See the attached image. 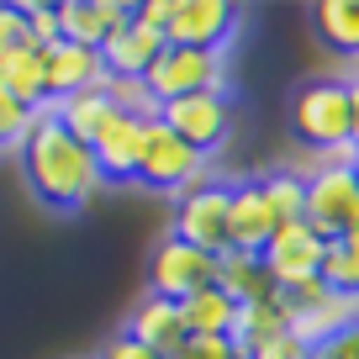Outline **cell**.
Returning <instances> with one entry per match:
<instances>
[{"mask_svg": "<svg viewBox=\"0 0 359 359\" xmlns=\"http://www.w3.org/2000/svg\"><path fill=\"white\" fill-rule=\"evenodd\" d=\"M16 158H22L27 191L43 206H53V212H85L106 185L101 164H95V148H85L74 133H64L53 111L32 116V133L22 137Z\"/></svg>", "mask_w": 359, "mask_h": 359, "instance_id": "cell-1", "label": "cell"}, {"mask_svg": "<svg viewBox=\"0 0 359 359\" xmlns=\"http://www.w3.org/2000/svg\"><path fill=\"white\" fill-rule=\"evenodd\" d=\"M291 133L312 154L348 148V133H354V122H348V79H338V74L302 79L296 95H291Z\"/></svg>", "mask_w": 359, "mask_h": 359, "instance_id": "cell-2", "label": "cell"}, {"mask_svg": "<svg viewBox=\"0 0 359 359\" xmlns=\"http://www.w3.org/2000/svg\"><path fill=\"white\" fill-rule=\"evenodd\" d=\"M143 85H148V95H154L158 106L185 101V95H206V90H227V53L164 43V53L148 64Z\"/></svg>", "mask_w": 359, "mask_h": 359, "instance_id": "cell-3", "label": "cell"}, {"mask_svg": "<svg viewBox=\"0 0 359 359\" xmlns=\"http://www.w3.org/2000/svg\"><path fill=\"white\" fill-rule=\"evenodd\" d=\"M302 222L312 227L323 243L359 233V180L348 164H317L306 175V212Z\"/></svg>", "mask_w": 359, "mask_h": 359, "instance_id": "cell-4", "label": "cell"}, {"mask_svg": "<svg viewBox=\"0 0 359 359\" xmlns=\"http://www.w3.org/2000/svg\"><path fill=\"white\" fill-rule=\"evenodd\" d=\"M280 302H285V333L302 338L306 348L327 344L333 333H344V327H354V323H359V302H354V296L327 291L323 280L296 285V291H285Z\"/></svg>", "mask_w": 359, "mask_h": 359, "instance_id": "cell-5", "label": "cell"}, {"mask_svg": "<svg viewBox=\"0 0 359 359\" xmlns=\"http://www.w3.org/2000/svg\"><path fill=\"white\" fill-rule=\"evenodd\" d=\"M206 180V154H196L191 143H180L175 133H169L164 122H148L143 133V164H137V185H148V191H196Z\"/></svg>", "mask_w": 359, "mask_h": 359, "instance_id": "cell-6", "label": "cell"}, {"mask_svg": "<svg viewBox=\"0 0 359 359\" xmlns=\"http://www.w3.org/2000/svg\"><path fill=\"white\" fill-rule=\"evenodd\" d=\"M158 122L180 137V143H191L196 154L212 158L217 148L233 137V101H227V90H206V95H185V101H169L158 106Z\"/></svg>", "mask_w": 359, "mask_h": 359, "instance_id": "cell-7", "label": "cell"}, {"mask_svg": "<svg viewBox=\"0 0 359 359\" xmlns=\"http://www.w3.org/2000/svg\"><path fill=\"white\" fill-rule=\"evenodd\" d=\"M227 212H233V185H217V180H201L196 191L180 196L175 206V238L180 243L201 248V254H227Z\"/></svg>", "mask_w": 359, "mask_h": 359, "instance_id": "cell-8", "label": "cell"}, {"mask_svg": "<svg viewBox=\"0 0 359 359\" xmlns=\"http://www.w3.org/2000/svg\"><path fill=\"white\" fill-rule=\"evenodd\" d=\"M217 285V254H201V248L180 243L175 233L154 248L148 259V291L164 296V302H185V296Z\"/></svg>", "mask_w": 359, "mask_h": 359, "instance_id": "cell-9", "label": "cell"}, {"mask_svg": "<svg viewBox=\"0 0 359 359\" xmlns=\"http://www.w3.org/2000/svg\"><path fill=\"white\" fill-rule=\"evenodd\" d=\"M238 32V6L227 0H169L164 43L175 48H206V53H227Z\"/></svg>", "mask_w": 359, "mask_h": 359, "instance_id": "cell-10", "label": "cell"}, {"mask_svg": "<svg viewBox=\"0 0 359 359\" xmlns=\"http://www.w3.org/2000/svg\"><path fill=\"white\" fill-rule=\"evenodd\" d=\"M323 238L312 233L306 222H285V227H275V238L264 243V269H269V280H275V291H296V285H306V280H317L323 275Z\"/></svg>", "mask_w": 359, "mask_h": 359, "instance_id": "cell-11", "label": "cell"}, {"mask_svg": "<svg viewBox=\"0 0 359 359\" xmlns=\"http://www.w3.org/2000/svg\"><path fill=\"white\" fill-rule=\"evenodd\" d=\"M158 53H164V32L148 27V22H137V16H127V22L101 43V64H106L111 79H143Z\"/></svg>", "mask_w": 359, "mask_h": 359, "instance_id": "cell-12", "label": "cell"}, {"mask_svg": "<svg viewBox=\"0 0 359 359\" xmlns=\"http://www.w3.org/2000/svg\"><path fill=\"white\" fill-rule=\"evenodd\" d=\"M43 64H48V95L53 101H69L79 90H95L111 79L101 64V48H79V43H64V37L43 53Z\"/></svg>", "mask_w": 359, "mask_h": 359, "instance_id": "cell-13", "label": "cell"}, {"mask_svg": "<svg viewBox=\"0 0 359 359\" xmlns=\"http://www.w3.org/2000/svg\"><path fill=\"white\" fill-rule=\"evenodd\" d=\"M275 212L264 201V185L259 180H238L233 185V212H227V243L238 254H264V243L275 238Z\"/></svg>", "mask_w": 359, "mask_h": 359, "instance_id": "cell-14", "label": "cell"}, {"mask_svg": "<svg viewBox=\"0 0 359 359\" xmlns=\"http://www.w3.org/2000/svg\"><path fill=\"white\" fill-rule=\"evenodd\" d=\"M127 16H133V6H122V0H58V37L79 48H101Z\"/></svg>", "mask_w": 359, "mask_h": 359, "instance_id": "cell-15", "label": "cell"}, {"mask_svg": "<svg viewBox=\"0 0 359 359\" xmlns=\"http://www.w3.org/2000/svg\"><path fill=\"white\" fill-rule=\"evenodd\" d=\"M143 133H148L143 116H116V122L101 133V143H95V164H101V180H106V185H127V180L137 185Z\"/></svg>", "mask_w": 359, "mask_h": 359, "instance_id": "cell-16", "label": "cell"}, {"mask_svg": "<svg viewBox=\"0 0 359 359\" xmlns=\"http://www.w3.org/2000/svg\"><path fill=\"white\" fill-rule=\"evenodd\" d=\"M127 338H137V344L158 348L164 359H175L180 348H185V323H180V302H164V296L148 291L143 302L133 306V317H127Z\"/></svg>", "mask_w": 359, "mask_h": 359, "instance_id": "cell-17", "label": "cell"}, {"mask_svg": "<svg viewBox=\"0 0 359 359\" xmlns=\"http://www.w3.org/2000/svg\"><path fill=\"white\" fill-rule=\"evenodd\" d=\"M48 111H53V116H58V127H64V133H74L85 148H95V143H101V133L116 122V116H122L106 85L79 90V95H69V101H53Z\"/></svg>", "mask_w": 359, "mask_h": 359, "instance_id": "cell-18", "label": "cell"}, {"mask_svg": "<svg viewBox=\"0 0 359 359\" xmlns=\"http://www.w3.org/2000/svg\"><path fill=\"white\" fill-rule=\"evenodd\" d=\"M0 90L11 95L16 106L27 111H48L53 95H48V64H43V48H16V53L0 58Z\"/></svg>", "mask_w": 359, "mask_h": 359, "instance_id": "cell-19", "label": "cell"}, {"mask_svg": "<svg viewBox=\"0 0 359 359\" xmlns=\"http://www.w3.org/2000/svg\"><path fill=\"white\" fill-rule=\"evenodd\" d=\"M217 285H222L227 296H233L238 306H254V302H275V280H269V269L259 254H238V248H227V254H217Z\"/></svg>", "mask_w": 359, "mask_h": 359, "instance_id": "cell-20", "label": "cell"}, {"mask_svg": "<svg viewBox=\"0 0 359 359\" xmlns=\"http://www.w3.org/2000/svg\"><path fill=\"white\" fill-rule=\"evenodd\" d=\"M180 323H185V338H233L238 302L222 291V285H206V291H196V296L180 302Z\"/></svg>", "mask_w": 359, "mask_h": 359, "instance_id": "cell-21", "label": "cell"}, {"mask_svg": "<svg viewBox=\"0 0 359 359\" xmlns=\"http://www.w3.org/2000/svg\"><path fill=\"white\" fill-rule=\"evenodd\" d=\"M312 27L323 37V48L359 64V0H323V6H312Z\"/></svg>", "mask_w": 359, "mask_h": 359, "instance_id": "cell-22", "label": "cell"}, {"mask_svg": "<svg viewBox=\"0 0 359 359\" xmlns=\"http://www.w3.org/2000/svg\"><path fill=\"white\" fill-rule=\"evenodd\" d=\"M285 333V302L275 296V302H254V306H238V323H233V344L243 348L248 359L259 354V348H269L275 338Z\"/></svg>", "mask_w": 359, "mask_h": 359, "instance_id": "cell-23", "label": "cell"}, {"mask_svg": "<svg viewBox=\"0 0 359 359\" xmlns=\"http://www.w3.org/2000/svg\"><path fill=\"white\" fill-rule=\"evenodd\" d=\"M317 280H323L327 291L354 296V302H359V233L333 238V243L323 248V275H317Z\"/></svg>", "mask_w": 359, "mask_h": 359, "instance_id": "cell-24", "label": "cell"}, {"mask_svg": "<svg viewBox=\"0 0 359 359\" xmlns=\"http://www.w3.org/2000/svg\"><path fill=\"white\" fill-rule=\"evenodd\" d=\"M264 185V201H269V212H275V222H302V212H306V175H291V169H275V175H264L259 180Z\"/></svg>", "mask_w": 359, "mask_h": 359, "instance_id": "cell-25", "label": "cell"}, {"mask_svg": "<svg viewBox=\"0 0 359 359\" xmlns=\"http://www.w3.org/2000/svg\"><path fill=\"white\" fill-rule=\"evenodd\" d=\"M106 90H111V101L122 116H143V122H154L158 116V101L148 95L143 79H106Z\"/></svg>", "mask_w": 359, "mask_h": 359, "instance_id": "cell-26", "label": "cell"}, {"mask_svg": "<svg viewBox=\"0 0 359 359\" xmlns=\"http://www.w3.org/2000/svg\"><path fill=\"white\" fill-rule=\"evenodd\" d=\"M32 133V111L27 106H16L6 90H0V154L6 148H22V137Z\"/></svg>", "mask_w": 359, "mask_h": 359, "instance_id": "cell-27", "label": "cell"}, {"mask_svg": "<svg viewBox=\"0 0 359 359\" xmlns=\"http://www.w3.org/2000/svg\"><path fill=\"white\" fill-rule=\"evenodd\" d=\"M22 16H27V37H32V48L48 53V48L58 43V6H37V0H27Z\"/></svg>", "mask_w": 359, "mask_h": 359, "instance_id": "cell-28", "label": "cell"}, {"mask_svg": "<svg viewBox=\"0 0 359 359\" xmlns=\"http://www.w3.org/2000/svg\"><path fill=\"white\" fill-rule=\"evenodd\" d=\"M16 48H32V37H27V16H22V6H0V58L16 53Z\"/></svg>", "mask_w": 359, "mask_h": 359, "instance_id": "cell-29", "label": "cell"}, {"mask_svg": "<svg viewBox=\"0 0 359 359\" xmlns=\"http://www.w3.org/2000/svg\"><path fill=\"white\" fill-rule=\"evenodd\" d=\"M175 359H248V354L233 338H185V348H180Z\"/></svg>", "mask_w": 359, "mask_h": 359, "instance_id": "cell-30", "label": "cell"}, {"mask_svg": "<svg viewBox=\"0 0 359 359\" xmlns=\"http://www.w3.org/2000/svg\"><path fill=\"white\" fill-rule=\"evenodd\" d=\"M312 359H359V323L344 327V333H333L327 344H317Z\"/></svg>", "mask_w": 359, "mask_h": 359, "instance_id": "cell-31", "label": "cell"}, {"mask_svg": "<svg viewBox=\"0 0 359 359\" xmlns=\"http://www.w3.org/2000/svg\"><path fill=\"white\" fill-rule=\"evenodd\" d=\"M101 359H164V354L148 348V344H137V338H127V333H116L111 344L101 348Z\"/></svg>", "mask_w": 359, "mask_h": 359, "instance_id": "cell-32", "label": "cell"}, {"mask_svg": "<svg viewBox=\"0 0 359 359\" xmlns=\"http://www.w3.org/2000/svg\"><path fill=\"white\" fill-rule=\"evenodd\" d=\"M254 359H312V348H306L302 344V338H291V333H280V338H275V344H269V348H259V354Z\"/></svg>", "mask_w": 359, "mask_h": 359, "instance_id": "cell-33", "label": "cell"}, {"mask_svg": "<svg viewBox=\"0 0 359 359\" xmlns=\"http://www.w3.org/2000/svg\"><path fill=\"white\" fill-rule=\"evenodd\" d=\"M348 122H354V133H348V143L359 148V74H348Z\"/></svg>", "mask_w": 359, "mask_h": 359, "instance_id": "cell-34", "label": "cell"}, {"mask_svg": "<svg viewBox=\"0 0 359 359\" xmlns=\"http://www.w3.org/2000/svg\"><path fill=\"white\" fill-rule=\"evenodd\" d=\"M354 180H359V154H354Z\"/></svg>", "mask_w": 359, "mask_h": 359, "instance_id": "cell-35", "label": "cell"}]
</instances>
